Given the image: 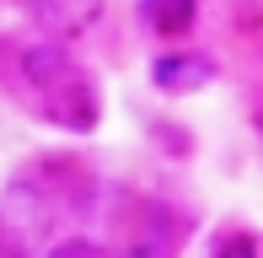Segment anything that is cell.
I'll return each instance as SVG.
<instances>
[{
    "instance_id": "obj_1",
    "label": "cell",
    "mask_w": 263,
    "mask_h": 258,
    "mask_svg": "<svg viewBox=\"0 0 263 258\" xmlns=\"http://www.w3.org/2000/svg\"><path fill=\"white\" fill-rule=\"evenodd\" d=\"M22 81L32 86L43 119L65 129H97L102 97L91 86V76H81V65L65 54V43H27L22 49Z\"/></svg>"
},
{
    "instance_id": "obj_2",
    "label": "cell",
    "mask_w": 263,
    "mask_h": 258,
    "mask_svg": "<svg viewBox=\"0 0 263 258\" xmlns=\"http://www.w3.org/2000/svg\"><path fill=\"white\" fill-rule=\"evenodd\" d=\"M54 199L38 183L16 178L0 189V258H38L54 237Z\"/></svg>"
},
{
    "instance_id": "obj_3",
    "label": "cell",
    "mask_w": 263,
    "mask_h": 258,
    "mask_svg": "<svg viewBox=\"0 0 263 258\" xmlns=\"http://www.w3.org/2000/svg\"><path fill=\"white\" fill-rule=\"evenodd\" d=\"M27 11L49 38H81L86 27H97L102 0H27Z\"/></svg>"
},
{
    "instance_id": "obj_4",
    "label": "cell",
    "mask_w": 263,
    "mask_h": 258,
    "mask_svg": "<svg viewBox=\"0 0 263 258\" xmlns=\"http://www.w3.org/2000/svg\"><path fill=\"white\" fill-rule=\"evenodd\" d=\"M151 81H156L161 91H199L215 81V60H204V54H161L156 65H151Z\"/></svg>"
},
{
    "instance_id": "obj_5",
    "label": "cell",
    "mask_w": 263,
    "mask_h": 258,
    "mask_svg": "<svg viewBox=\"0 0 263 258\" xmlns=\"http://www.w3.org/2000/svg\"><path fill=\"white\" fill-rule=\"evenodd\" d=\"M140 11H145V22L161 32V38H183L188 27H194V0H140Z\"/></svg>"
},
{
    "instance_id": "obj_6",
    "label": "cell",
    "mask_w": 263,
    "mask_h": 258,
    "mask_svg": "<svg viewBox=\"0 0 263 258\" xmlns=\"http://www.w3.org/2000/svg\"><path fill=\"white\" fill-rule=\"evenodd\" d=\"M210 258H258V242L247 231H226V237H215Z\"/></svg>"
},
{
    "instance_id": "obj_7",
    "label": "cell",
    "mask_w": 263,
    "mask_h": 258,
    "mask_svg": "<svg viewBox=\"0 0 263 258\" xmlns=\"http://www.w3.org/2000/svg\"><path fill=\"white\" fill-rule=\"evenodd\" d=\"M49 258H113L102 248V242H86V237H65V242H54Z\"/></svg>"
}]
</instances>
